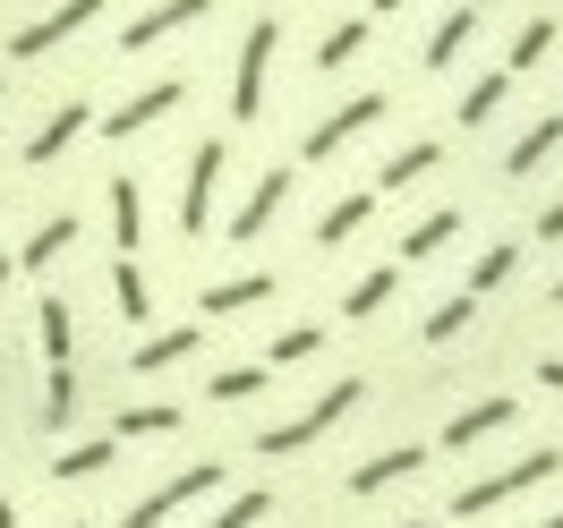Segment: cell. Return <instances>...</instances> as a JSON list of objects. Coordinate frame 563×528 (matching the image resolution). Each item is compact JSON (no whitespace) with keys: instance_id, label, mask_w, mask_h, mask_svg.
Listing matches in <instances>:
<instances>
[{"instance_id":"cell-1","label":"cell","mask_w":563,"mask_h":528,"mask_svg":"<svg viewBox=\"0 0 563 528\" xmlns=\"http://www.w3.org/2000/svg\"><path fill=\"white\" fill-rule=\"evenodd\" d=\"M35 341H43V426L69 435L86 409V375H77V316L60 290H35Z\"/></svg>"},{"instance_id":"cell-2","label":"cell","mask_w":563,"mask_h":528,"mask_svg":"<svg viewBox=\"0 0 563 528\" xmlns=\"http://www.w3.org/2000/svg\"><path fill=\"white\" fill-rule=\"evenodd\" d=\"M282 35H290V18L282 9H256L247 18V35H240V52H231V128H256L265 120V103H274V60H282Z\"/></svg>"},{"instance_id":"cell-3","label":"cell","mask_w":563,"mask_h":528,"mask_svg":"<svg viewBox=\"0 0 563 528\" xmlns=\"http://www.w3.org/2000/svg\"><path fill=\"white\" fill-rule=\"evenodd\" d=\"M358 401H367V375H351V367H342L333 384H317V401H308L299 418H282V426H256V435H247V452H256V460H299L308 443H324L333 426L351 418Z\"/></svg>"},{"instance_id":"cell-4","label":"cell","mask_w":563,"mask_h":528,"mask_svg":"<svg viewBox=\"0 0 563 528\" xmlns=\"http://www.w3.org/2000/svg\"><path fill=\"white\" fill-rule=\"evenodd\" d=\"M563 478V443H538V452H521V460H504V469H487V478H470V486H453V520H487V512H504V503H521V494H538V486H555Z\"/></svg>"},{"instance_id":"cell-5","label":"cell","mask_w":563,"mask_h":528,"mask_svg":"<svg viewBox=\"0 0 563 528\" xmlns=\"http://www.w3.org/2000/svg\"><path fill=\"white\" fill-rule=\"evenodd\" d=\"M231 154H240L231 137L188 145V171H179V205H172V231H179L188 247H206V231L222 222V179H231Z\"/></svg>"},{"instance_id":"cell-6","label":"cell","mask_w":563,"mask_h":528,"mask_svg":"<svg viewBox=\"0 0 563 528\" xmlns=\"http://www.w3.org/2000/svg\"><path fill=\"white\" fill-rule=\"evenodd\" d=\"M103 9H111V0H52V9L18 18V26L0 35V60H9V69H35V60H52V52H69Z\"/></svg>"},{"instance_id":"cell-7","label":"cell","mask_w":563,"mask_h":528,"mask_svg":"<svg viewBox=\"0 0 563 528\" xmlns=\"http://www.w3.org/2000/svg\"><path fill=\"white\" fill-rule=\"evenodd\" d=\"M385 120H393V94H385V86H358V94H342V103H333V111H324V120H317V128L299 137V162H333L342 145L376 137Z\"/></svg>"},{"instance_id":"cell-8","label":"cell","mask_w":563,"mask_h":528,"mask_svg":"<svg viewBox=\"0 0 563 528\" xmlns=\"http://www.w3.org/2000/svg\"><path fill=\"white\" fill-rule=\"evenodd\" d=\"M222 486H231V469H222V460H188V469H172L154 494H137V503L120 512V528H172L188 503H206V494H222Z\"/></svg>"},{"instance_id":"cell-9","label":"cell","mask_w":563,"mask_h":528,"mask_svg":"<svg viewBox=\"0 0 563 528\" xmlns=\"http://www.w3.org/2000/svg\"><path fill=\"white\" fill-rule=\"evenodd\" d=\"M290 188H299V162H265V171L247 179V196H240L231 213H222L213 231H222V239H240V247H256V239H265V231L282 222V205H290Z\"/></svg>"},{"instance_id":"cell-10","label":"cell","mask_w":563,"mask_h":528,"mask_svg":"<svg viewBox=\"0 0 563 528\" xmlns=\"http://www.w3.org/2000/svg\"><path fill=\"white\" fill-rule=\"evenodd\" d=\"M188 86L197 77H154V86H137L129 103H111V111H95V128H103V145H137L145 128H163L179 103H188Z\"/></svg>"},{"instance_id":"cell-11","label":"cell","mask_w":563,"mask_h":528,"mask_svg":"<svg viewBox=\"0 0 563 528\" xmlns=\"http://www.w3.org/2000/svg\"><path fill=\"white\" fill-rule=\"evenodd\" d=\"M274 299H282V273H274V265H240V273H222V282L197 290V324L256 316V307H274Z\"/></svg>"},{"instance_id":"cell-12","label":"cell","mask_w":563,"mask_h":528,"mask_svg":"<svg viewBox=\"0 0 563 528\" xmlns=\"http://www.w3.org/2000/svg\"><path fill=\"white\" fill-rule=\"evenodd\" d=\"M512 426H521V401L512 392H478V401H461L453 418L435 426V452H478V443L512 435Z\"/></svg>"},{"instance_id":"cell-13","label":"cell","mask_w":563,"mask_h":528,"mask_svg":"<svg viewBox=\"0 0 563 528\" xmlns=\"http://www.w3.org/2000/svg\"><path fill=\"white\" fill-rule=\"evenodd\" d=\"M86 128H95V94H60V103H52V111L35 120V128H26L18 162H26V171H52V162H60V154H69V145L86 137Z\"/></svg>"},{"instance_id":"cell-14","label":"cell","mask_w":563,"mask_h":528,"mask_svg":"<svg viewBox=\"0 0 563 528\" xmlns=\"http://www.w3.org/2000/svg\"><path fill=\"white\" fill-rule=\"evenodd\" d=\"M563 162V111H538V120H529L521 137L504 145V154H495V171L512 179V188H529V179H547Z\"/></svg>"},{"instance_id":"cell-15","label":"cell","mask_w":563,"mask_h":528,"mask_svg":"<svg viewBox=\"0 0 563 528\" xmlns=\"http://www.w3.org/2000/svg\"><path fill=\"white\" fill-rule=\"evenodd\" d=\"M188 358H206V324H145L137 341H129V375H172V367H188Z\"/></svg>"},{"instance_id":"cell-16","label":"cell","mask_w":563,"mask_h":528,"mask_svg":"<svg viewBox=\"0 0 563 528\" xmlns=\"http://www.w3.org/2000/svg\"><path fill=\"white\" fill-rule=\"evenodd\" d=\"M197 18H213V0H154V9H137V18H120V52L137 60V52H154V43H172V35H188Z\"/></svg>"},{"instance_id":"cell-17","label":"cell","mask_w":563,"mask_h":528,"mask_svg":"<svg viewBox=\"0 0 563 528\" xmlns=\"http://www.w3.org/2000/svg\"><path fill=\"white\" fill-rule=\"evenodd\" d=\"M478 26H487V9H470V0H453V9L435 18V35H427L419 69H427V77H453L461 60H470V43H478Z\"/></svg>"},{"instance_id":"cell-18","label":"cell","mask_w":563,"mask_h":528,"mask_svg":"<svg viewBox=\"0 0 563 528\" xmlns=\"http://www.w3.org/2000/svg\"><path fill=\"white\" fill-rule=\"evenodd\" d=\"M419 469H427V443H385V452H367V460L351 469V478H342V494H358V503H367V494H393V486H410Z\"/></svg>"},{"instance_id":"cell-19","label":"cell","mask_w":563,"mask_h":528,"mask_svg":"<svg viewBox=\"0 0 563 528\" xmlns=\"http://www.w3.org/2000/svg\"><path fill=\"white\" fill-rule=\"evenodd\" d=\"M77 239H86V222H77L69 205H52L35 231H26V247H18V273H52V265H69Z\"/></svg>"},{"instance_id":"cell-20","label":"cell","mask_w":563,"mask_h":528,"mask_svg":"<svg viewBox=\"0 0 563 528\" xmlns=\"http://www.w3.org/2000/svg\"><path fill=\"white\" fill-rule=\"evenodd\" d=\"M103 213H111V256H145V231H154V222H145V188L129 171L103 179Z\"/></svg>"},{"instance_id":"cell-21","label":"cell","mask_w":563,"mask_h":528,"mask_svg":"<svg viewBox=\"0 0 563 528\" xmlns=\"http://www.w3.org/2000/svg\"><path fill=\"white\" fill-rule=\"evenodd\" d=\"M103 282H111V316L129 324V333H145L154 324V273H145V256H111Z\"/></svg>"},{"instance_id":"cell-22","label":"cell","mask_w":563,"mask_h":528,"mask_svg":"<svg viewBox=\"0 0 563 528\" xmlns=\"http://www.w3.org/2000/svg\"><path fill=\"white\" fill-rule=\"evenodd\" d=\"M367 222H376V188H342V196L308 222V247H324V256H333V247H351Z\"/></svg>"},{"instance_id":"cell-23","label":"cell","mask_w":563,"mask_h":528,"mask_svg":"<svg viewBox=\"0 0 563 528\" xmlns=\"http://www.w3.org/2000/svg\"><path fill=\"white\" fill-rule=\"evenodd\" d=\"M555 43H563V18H555V9H529L521 26H512V43H504V60H495V69L529 77V69H547V60H555Z\"/></svg>"},{"instance_id":"cell-24","label":"cell","mask_w":563,"mask_h":528,"mask_svg":"<svg viewBox=\"0 0 563 528\" xmlns=\"http://www.w3.org/2000/svg\"><path fill=\"white\" fill-rule=\"evenodd\" d=\"M461 231H470V213H461V205H435V213H419V222L401 231V247H393V265H435V256H444V247H453Z\"/></svg>"},{"instance_id":"cell-25","label":"cell","mask_w":563,"mask_h":528,"mask_svg":"<svg viewBox=\"0 0 563 528\" xmlns=\"http://www.w3.org/2000/svg\"><path fill=\"white\" fill-rule=\"evenodd\" d=\"M179 426H188L179 401H120V409H111V443H163Z\"/></svg>"},{"instance_id":"cell-26","label":"cell","mask_w":563,"mask_h":528,"mask_svg":"<svg viewBox=\"0 0 563 528\" xmlns=\"http://www.w3.org/2000/svg\"><path fill=\"white\" fill-rule=\"evenodd\" d=\"M444 171V137H410V145H393L385 162H376V196H393V188H419V179Z\"/></svg>"},{"instance_id":"cell-27","label":"cell","mask_w":563,"mask_h":528,"mask_svg":"<svg viewBox=\"0 0 563 528\" xmlns=\"http://www.w3.org/2000/svg\"><path fill=\"white\" fill-rule=\"evenodd\" d=\"M512 86H521L512 69H478L470 86H461L453 120H461V128H495V120H504V103H512Z\"/></svg>"},{"instance_id":"cell-28","label":"cell","mask_w":563,"mask_h":528,"mask_svg":"<svg viewBox=\"0 0 563 528\" xmlns=\"http://www.w3.org/2000/svg\"><path fill=\"white\" fill-rule=\"evenodd\" d=\"M367 43H376V18H342V26H324V35H317L308 69H317V77H342L351 60H367Z\"/></svg>"},{"instance_id":"cell-29","label":"cell","mask_w":563,"mask_h":528,"mask_svg":"<svg viewBox=\"0 0 563 528\" xmlns=\"http://www.w3.org/2000/svg\"><path fill=\"white\" fill-rule=\"evenodd\" d=\"M512 282H521V239H487V247H478V265L461 273L470 299H504Z\"/></svg>"},{"instance_id":"cell-30","label":"cell","mask_w":563,"mask_h":528,"mask_svg":"<svg viewBox=\"0 0 563 528\" xmlns=\"http://www.w3.org/2000/svg\"><path fill=\"white\" fill-rule=\"evenodd\" d=\"M111 460H120L111 435H77V443L52 452V478H60V486H86V478H111Z\"/></svg>"},{"instance_id":"cell-31","label":"cell","mask_w":563,"mask_h":528,"mask_svg":"<svg viewBox=\"0 0 563 528\" xmlns=\"http://www.w3.org/2000/svg\"><path fill=\"white\" fill-rule=\"evenodd\" d=\"M393 290H401V265H367V273L342 290V324H376L393 307Z\"/></svg>"},{"instance_id":"cell-32","label":"cell","mask_w":563,"mask_h":528,"mask_svg":"<svg viewBox=\"0 0 563 528\" xmlns=\"http://www.w3.org/2000/svg\"><path fill=\"white\" fill-rule=\"evenodd\" d=\"M478 316H487V299H470V290H453V299H435V307H427L419 341H427V350H453V341H461V333H470Z\"/></svg>"},{"instance_id":"cell-33","label":"cell","mask_w":563,"mask_h":528,"mask_svg":"<svg viewBox=\"0 0 563 528\" xmlns=\"http://www.w3.org/2000/svg\"><path fill=\"white\" fill-rule=\"evenodd\" d=\"M256 392H274V367H265V358H240V367H213L206 375L213 409H240V401H256Z\"/></svg>"},{"instance_id":"cell-34","label":"cell","mask_w":563,"mask_h":528,"mask_svg":"<svg viewBox=\"0 0 563 528\" xmlns=\"http://www.w3.org/2000/svg\"><path fill=\"white\" fill-rule=\"evenodd\" d=\"M265 367H274V375H290V367H308V358H324V324H290V333H274V341H265Z\"/></svg>"},{"instance_id":"cell-35","label":"cell","mask_w":563,"mask_h":528,"mask_svg":"<svg viewBox=\"0 0 563 528\" xmlns=\"http://www.w3.org/2000/svg\"><path fill=\"white\" fill-rule=\"evenodd\" d=\"M265 520H274V486H240V494H222V512L206 528H265Z\"/></svg>"},{"instance_id":"cell-36","label":"cell","mask_w":563,"mask_h":528,"mask_svg":"<svg viewBox=\"0 0 563 528\" xmlns=\"http://www.w3.org/2000/svg\"><path fill=\"white\" fill-rule=\"evenodd\" d=\"M529 239H538V247H563V196H547V205L529 213Z\"/></svg>"},{"instance_id":"cell-37","label":"cell","mask_w":563,"mask_h":528,"mask_svg":"<svg viewBox=\"0 0 563 528\" xmlns=\"http://www.w3.org/2000/svg\"><path fill=\"white\" fill-rule=\"evenodd\" d=\"M529 375H538V392H555V401H563V350H538V358H529Z\"/></svg>"},{"instance_id":"cell-38","label":"cell","mask_w":563,"mask_h":528,"mask_svg":"<svg viewBox=\"0 0 563 528\" xmlns=\"http://www.w3.org/2000/svg\"><path fill=\"white\" fill-rule=\"evenodd\" d=\"M9 290H18V247H0V307H9Z\"/></svg>"},{"instance_id":"cell-39","label":"cell","mask_w":563,"mask_h":528,"mask_svg":"<svg viewBox=\"0 0 563 528\" xmlns=\"http://www.w3.org/2000/svg\"><path fill=\"white\" fill-rule=\"evenodd\" d=\"M393 9H410V0H367V18H393Z\"/></svg>"},{"instance_id":"cell-40","label":"cell","mask_w":563,"mask_h":528,"mask_svg":"<svg viewBox=\"0 0 563 528\" xmlns=\"http://www.w3.org/2000/svg\"><path fill=\"white\" fill-rule=\"evenodd\" d=\"M0 528H18V503H9V486H0Z\"/></svg>"},{"instance_id":"cell-41","label":"cell","mask_w":563,"mask_h":528,"mask_svg":"<svg viewBox=\"0 0 563 528\" xmlns=\"http://www.w3.org/2000/svg\"><path fill=\"white\" fill-rule=\"evenodd\" d=\"M547 307H563V273H555V282H547Z\"/></svg>"},{"instance_id":"cell-42","label":"cell","mask_w":563,"mask_h":528,"mask_svg":"<svg viewBox=\"0 0 563 528\" xmlns=\"http://www.w3.org/2000/svg\"><path fill=\"white\" fill-rule=\"evenodd\" d=\"M529 528H563V503H555V512H547V520H529Z\"/></svg>"},{"instance_id":"cell-43","label":"cell","mask_w":563,"mask_h":528,"mask_svg":"<svg viewBox=\"0 0 563 528\" xmlns=\"http://www.w3.org/2000/svg\"><path fill=\"white\" fill-rule=\"evenodd\" d=\"M0 443H9V392H0Z\"/></svg>"},{"instance_id":"cell-44","label":"cell","mask_w":563,"mask_h":528,"mask_svg":"<svg viewBox=\"0 0 563 528\" xmlns=\"http://www.w3.org/2000/svg\"><path fill=\"white\" fill-rule=\"evenodd\" d=\"M393 528H435V520H393Z\"/></svg>"},{"instance_id":"cell-45","label":"cell","mask_w":563,"mask_h":528,"mask_svg":"<svg viewBox=\"0 0 563 528\" xmlns=\"http://www.w3.org/2000/svg\"><path fill=\"white\" fill-rule=\"evenodd\" d=\"M0 103H9V77H0Z\"/></svg>"},{"instance_id":"cell-46","label":"cell","mask_w":563,"mask_h":528,"mask_svg":"<svg viewBox=\"0 0 563 528\" xmlns=\"http://www.w3.org/2000/svg\"><path fill=\"white\" fill-rule=\"evenodd\" d=\"M470 9H487V0H470Z\"/></svg>"},{"instance_id":"cell-47","label":"cell","mask_w":563,"mask_h":528,"mask_svg":"<svg viewBox=\"0 0 563 528\" xmlns=\"http://www.w3.org/2000/svg\"><path fill=\"white\" fill-rule=\"evenodd\" d=\"M69 528H86V520H69Z\"/></svg>"}]
</instances>
